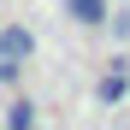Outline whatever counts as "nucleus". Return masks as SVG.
<instances>
[{"mask_svg":"<svg viewBox=\"0 0 130 130\" xmlns=\"http://www.w3.org/2000/svg\"><path fill=\"white\" fill-rule=\"evenodd\" d=\"M6 130H36V106L30 101H12L6 106Z\"/></svg>","mask_w":130,"mask_h":130,"instance_id":"7ed1b4c3","label":"nucleus"},{"mask_svg":"<svg viewBox=\"0 0 130 130\" xmlns=\"http://www.w3.org/2000/svg\"><path fill=\"white\" fill-rule=\"evenodd\" d=\"M95 95H101L106 106H112V101H124V65H118V71H106V77H101V89H95Z\"/></svg>","mask_w":130,"mask_h":130,"instance_id":"20e7f679","label":"nucleus"},{"mask_svg":"<svg viewBox=\"0 0 130 130\" xmlns=\"http://www.w3.org/2000/svg\"><path fill=\"white\" fill-rule=\"evenodd\" d=\"M0 83H18V59H0Z\"/></svg>","mask_w":130,"mask_h":130,"instance_id":"39448f33","label":"nucleus"},{"mask_svg":"<svg viewBox=\"0 0 130 130\" xmlns=\"http://www.w3.org/2000/svg\"><path fill=\"white\" fill-rule=\"evenodd\" d=\"M77 24H106V0H65Z\"/></svg>","mask_w":130,"mask_h":130,"instance_id":"f03ea898","label":"nucleus"},{"mask_svg":"<svg viewBox=\"0 0 130 130\" xmlns=\"http://www.w3.org/2000/svg\"><path fill=\"white\" fill-rule=\"evenodd\" d=\"M36 53V36L24 30V24H12V30H0V59H18V65H24Z\"/></svg>","mask_w":130,"mask_h":130,"instance_id":"f257e3e1","label":"nucleus"}]
</instances>
